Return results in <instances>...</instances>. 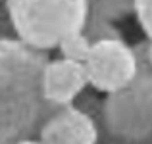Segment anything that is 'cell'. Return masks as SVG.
<instances>
[{
  "instance_id": "6da1fadb",
  "label": "cell",
  "mask_w": 152,
  "mask_h": 144,
  "mask_svg": "<svg viewBox=\"0 0 152 144\" xmlns=\"http://www.w3.org/2000/svg\"><path fill=\"white\" fill-rule=\"evenodd\" d=\"M48 56L19 41H0V144L37 138L41 125L56 110L41 92Z\"/></svg>"
},
{
  "instance_id": "7a4b0ae2",
  "label": "cell",
  "mask_w": 152,
  "mask_h": 144,
  "mask_svg": "<svg viewBox=\"0 0 152 144\" xmlns=\"http://www.w3.org/2000/svg\"><path fill=\"white\" fill-rule=\"evenodd\" d=\"M91 106L73 104L94 121L98 137L108 140L148 142L152 135V71H139L127 87L96 100L89 96Z\"/></svg>"
},
{
  "instance_id": "3957f363",
  "label": "cell",
  "mask_w": 152,
  "mask_h": 144,
  "mask_svg": "<svg viewBox=\"0 0 152 144\" xmlns=\"http://www.w3.org/2000/svg\"><path fill=\"white\" fill-rule=\"evenodd\" d=\"M15 37L25 46L46 54L64 37L85 29L87 0H4Z\"/></svg>"
},
{
  "instance_id": "277c9868",
  "label": "cell",
  "mask_w": 152,
  "mask_h": 144,
  "mask_svg": "<svg viewBox=\"0 0 152 144\" xmlns=\"http://www.w3.org/2000/svg\"><path fill=\"white\" fill-rule=\"evenodd\" d=\"M83 67L89 87L104 96L127 87L139 73L133 48L123 39H106L93 42Z\"/></svg>"
},
{
  "instance_id": "5b68a950",
  "label": "cell",
  "mask_w": 152,
  "mask_h": 144,
  "mask_svg": "<svg viewBox=\"0 0 152 144\" xmlns=\"http://www.w3.org/2000/svg\"><path fill=\"white\" fill-rule=\"evenodd\" d=\"M89 89L83 63L56 58L45 63L41 75V92L45 102L52 108L73 106L75 100Z\"/></svg>"
},
{
  "instance_id": "8992f818",
  "label": "cell",
  "mask_w": 152,
  "mask_h": 144,
  "mask_svg": "<svg viewBox=\"0 0 152 144\" xmlns=\"http://www.w3.org/2000/svg\"><path fill=\"white\" fill-rule=\"evenodd\" d=\"M41 144H98L94 121L75 106L58 108L46 117L37 133Z\"/></svg>"
},
{
  "instance_id": "52a82bcc",
  "label": "cell",
  "mask_w": 152,
  "mask_h": 144,
  "mask_svg": "<svg viewBox=\"0 0 152 144\" xmlns=\"http://www.w3.org/2000/svg\"><path fill=\"white\" fill-rule=\"evenodd\" d=\"M133 0H87V12L91 19L115 23L131 15Z\"/></svg>"
},
{
  "instance_id": "ba28073f",
  "label": "cell",
  "mask_w": 152,
  "mask_h": 144,
  "mask_svg": "<svg viewBox=\"0 0 152 144\" xmlns=\"http://www.w3.org/2000/svg\"><path fill=\"white\" fill-rule=\"evenodd\" d=\"M91 46H93V42L87 39V35L83 31H77V33H71L67 37H64L56 48H58L62 60L75 62V63H85V60L89 58Z\"/></svg>"
},
{
  "instance_id": "9c48e42d",
  "label": "cell",
  "mask_w": 152,
  "mask_h": 144,
  "mask_svg": "<svg viewBox=\"0 0 152 144\" xmlns=\"http://www.w3.org/2000/svg\"><path fill=\"white\" fill-rule=\"evenodd\" d=\"M131 15H135L137 25L145 33V39H152V0H133Z\"/></svg>"
},
{
  "instance_id": "30bf717a",
  "label": "cell",
  "mask_w": 152,
  "mask_h": 144,
  "mask_svg": "<svg viewBox=\"0 0 152 144\" xmlns=\"http://www.w3.org/2000/svg\"><path fill=\"white\" fill-rule=\"evenodd\" d=\"M0 41H18L14 23L10 19V14H8V8L4 4V0L0 2Z\"/></svg>"
},
{
  "instance_id": "8fae6325",
  "label": "cell",
  "mask_w": 152,
  "mask_h": 144,
  "mask_svg": "<svg viewBox=\"0 0 152 144\" xmlns=\"http://www.w3.org/2000/svg\"><path fill=\"white\" fill-rule=\"evenodd\" d=\"M15 144H41L37 140V138H23V140H19V142H15Z\"/></svg>"
},
{
  "instance_id": "7c38bea8",
  "label": "cell",
  "mask_w": 152,
  "mask_h": 144,
  "mask_svg": "<svg viewBox=\"0 0 152 144\" xmlns=\"http://www.w3.org/2000/svg\"><path fill=\"white\" fill-rule=\"evenodd\" d=\"M0 2H2V0H0Z\"/></svg>"
}]
</instances>
